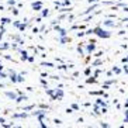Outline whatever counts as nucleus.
<instances>
[{
  "label": "nucleus",
  "mask_w": 128,
  "mask_h": 128,
  "mask_svg": "<svg viewBox=\"0 0 128 128\" xmlns=\"http://www.w3.org/2000/svg\"><path fill=\"white\" fill-rule=\"evenodd\" d=\"M104 26L111 27V26H114V23H113V21H110V20H107V21H104Z\"/></svg>",
  "instance_id": "nucleus-11"
},
{
  "label": "nucleus",
  "mask_w": 128,
  "mask_h": 128,
  "mask_svg": "<svg viewBox=\"0 0 128 128\" xmlns=\"http://www.w3.org/2000/svg\"><path fill=\"white\" fill-rule=\"evenodd\" d=\"M26 27H27V24H20L18 28H20V31H24L26 30Z\"/></svg>",
  "instance_id": "nucleus-13"
},
{
  "label": "nucleus",
  "mask_w": 128,
  "mask_h": 128,
  "mask_svg": "<svg viewBox=\"0 0 128 128\" xmlns=\"http://www.w3.org/2000/svg\"><path fill=\"white\" fill-rule=\"evenodd\" d=\"M60 42H62V44H64V42H70V38H66V37L60 38Z\"/></svg>",
  "instance_id": "nucleus-9"
},
{
  "label": "nucleus",
  "mask_w": 128,
  "mask_h": 128,
  "mask_svg": "<svg viewBox=\"0 0 128 128\" xmlns=\"http://www.w3.org/2000/svg\"><path fill=\"white\" fill-rule=\"evenodd\" d=\"M6 96H7V97H10V98H13V100H14V98H17L16 93H12V92H7V93H6Z\"/></svg>",
  "instance_id": "nucleus-6"
},
{
  "label": "nucleus",
  "mask_w": 128,
  "mask_h": 128,
  "mask_svg": "<svg viewBox=\"0 0 128 128\" xmlns=\"http://www.w3.org/2000/svg\"><path fill=\"white\" fill-rule=\"evenodd\" d=\"M16 3V0H8V4H14Z\"/></svg>",
  "instance_id": "nucleus-24"
},
{
  "label": "nucleus",
  "mask_w": 128,
  "mask_h": 128,
  "mask_svg": "<svg viewBox=\"0 0 128 128\" xmlns=\"http://www.w3.org/2000/svg\"><path fill=\"white\" fill-rule=\"evenodd\" d=\"M10 79H12V82H18V76L12 72V75H10Z\"/></svg>",
  "instance_id": "nucleus-4"
},
{
  "label": "nucleus",
  "mask_w": 128,
  "mask_h": 128,
  "mask_svg": "<svg viewBox=\"0 0 128 128\" xmlns=\"http://www.w3.org/2000/svg\"><path fill=\"white\" fill-rule=\"evenodd\" d=\"M72 107H73V108H75V110H79V106H78V104H73V106H72Z\"/></svg>",
  "instance_id": "nucleus-22"
},
{
  "label": "nucleus",
  "mask_w": 128,
  "mask_h": 128,
  "mask_svg": "<svg viewBox=\"0 0 128 128\" xmlns=\"http://www.w3.org/2000/svg\"><path fill=\"white\" fill-rule=\"evenodd\" d=\"M48 14H49V12H48V10H44V12H42V16H44V17H46Z\"/></svg>",
  "instance_id": "nucleus-17"
},
{
  "label": "nucleus",
  "mask_w": 128,
  "mask_h": 128,
  "mask_svg": "<svg viewBox=\"0 0 128 128\" xmlns=\"http://www.w3.org/2000/svg\"><path fill=\"white\" fill-rule=\"evenodd\" d=\"M23 100H27V97H26V96H20V97H17V103L23 102Z\"/></svg>",
  "instance_id": "nucleus-10"
},
{
  "label": "nucleus",
  "mask_w": 128,
  "mask_h": 128,
  "mask_svg": "<svg viewBox=\"0 0 128 128\" xmlns=\"http://www.w3.org/2000/svg\"><path fill=\"white\" fill-rule=\"evenodd\" d=\"M94 49H96V45H94V42H90V44H89V45H87V54L93 52Z\"/></svg>",
  "instance_id": "nucleus-2"
},
{
  "label": "nucleus",
  "mask_w": 128,
  "mask_h": 128,
  "mask_svg": "<svg viewBox=\"0 0 128 128\" xmlns=\"http://www.w3.org/2000/svg\"><path fill=\"white\" fill-rule=\"evenodd\" d=\"M89 2H90V3H92V2H93V3H94V2H97V0H89Z\"/></svg>",
  "instance_id": "nucleus-25"
},
{
  "label": "nucleus",
  "mask_w": 128,
  "mask_h": 128,
  "mask_svg": "<svg viewBox=\"0 0 128 128\" xmlns=\"http://www.w3.org/2000/svg\"><path fill=\"white\" fill-rule=\"evenodd\" d=\"M32 8L38 12V10L41 8V3H40V2H38V3H32Z\"/></svg>",
  "instance_id": "nucleus-5"
},
{
  "label": "nucleus",
  "mask_w": 128,
  "mask_h": 128,
  "mask_svg": "<svg viewBox=\"0 0 128 128\" xmlns=\"http://www.w3.org/2000/svg\"><path fill=\"white\" fill-rule=\"evenodd\" d=\"M87 83H96V76H93V78H89V79H87Z\"/></svg>",
  "instance_id": "nucleus-8"
},
{
  "label": "nucleus",
  "mask_w": 128,
  "mask_h": 128,
  "mask_svg": "<svg viewBox=\"0 0 128 128\" xmlns=\"http://www.w3.org/2000/svg\"><path fill=\"white\" fill-rule=\"evenodd\" d=\"M102 64H103V60H96V62H93L92 65H93V66H98V65H102Z\"/></svg>",
  "instance_id": "nucleus-12"
},
{
  "label": "nucleus",
  "mask_w": 128,
  "mask_h": 128,
  "mask_svg": "<svg viewBox=\"0 0 128 128\" xmlns=\"http://www.w3.org/2000/svg\"><path fill=\"white\" fill-rule=\"evenodd\" d=\"M21 59H23V60H27V59H28V56H27V52H26V51H21Z\"/></svg>",
  "instance_id": "nucleus-7"
},
{
  "label": "nucleus",
  "mask_w": 128,
  "mask_h": 128,
  "mask_svg": "<svg viewBox=\"0 0 128 128\" xmlns=\"http://www.w3.org/2000/svg\"><path fill=\"white\" fill-rule=\"evenodd\" d=\"M94 34L98 35V37H102V38H108L110 37V32L108 31H104L103 28H100V27H97V28H94Z\"/></svg>",
  "instance_id": "nucleus-1"
},
{
  "label": "nucleus",
  "mask_w": 128,
  "mask_h": 128,
  "mask_svg": "<svg viewBox=\"0 0 128 128\" xmlns=\"http://www.w3.org/2000/svg\"><path fill=\"white\" fill-rule=\"evenodd\" d=\"M84 73H86V75H87V76L90 75V68H87V69H86V70H84Z\"/></svg>",
  "instance_id": "nucleus-20"
},
{
  "label": "nucleus",
  "mask_w": 128,
  "mask_h": 128,
  "mask_svg": "<svg viewBox=\"0 0 128 128\" xmlns=\"http://www.w3.org/2000/svg\"><path fill=\"white\" fill-rule=\"evenodd\" d=\"M113 72H114V73H117V75H118V73H120L121 70H120V69H118V68H114V69H113Z\"/></svg>",
  "instance_id": "nucleus-16"
},
{
  "label": "nucleus",
  "mask_w": 128,
  "mask_h": 128,
  "mask_svg": "<svg viewBox=\"0 0 128 128\" xmlns=\"http://www.w3.org/2000/svg\"><path fill=\"white\" fill-rule=\"evenodd\" d=\"M55 30H56L60 34V37H65V35H66V30H64V28H59V27H55Z\"/></svg>",
  "instance_id": "nucleus-3"
},
{
  "label": "nucleus",
  "mask_w": 128,
  "mask_h": 128,
  "mask_svg": "<svg viewBox=\"0 0 128 128\" xmlns=\"http://www.w3.org/2000/svg\"><path fill=\"white\" fill-rule=\"evenodd\" d=\"M13 14L17 16V14H18V10H17V8H13Z\"/></svg>",
  "instance_id": "nucleus-21"
},
{
  "label": "nucleus",
  "mask_w": 128,
  "mask_h": 128,
  "mask_svg": "<svg viewBox=\"0 0 128 128\" xmlns=\"http://www.w3.org/2000/svg\"><path fill=\"white\" fill-rule=\"evenodd\" d=\"M7 48H8V44H4V45L0 46V49H7Z\"/></svg>",
  "instance_id": "nucleus-18"
},
{
  "label": "nucleus",
  "mask_w": 128,
  "mask_h": 128,
  "mask_svg": "<svg viewBox=\"0 0 128 128\" xmlns=\"http://www.w3.org/2000/svg\"><path fill=\"white\" fill-rule=\"evenodd\" d=\"M8 21H10L8 18H2V24H7Z\"/></svg>",
  "instance_id": "nucleus-14"
},
{
  "label": "nucleus",
  "mask_w": 128,
  "mask_h": 128,
  "mask_svg": "<svg viewBox=\"0 0 128 128\" xmlns=\"http://www.w3.org/2000/svg\"><path fill=\"white\" fill-rule=\"evenodd\" d=\"M42 66H49V68H51V66H54L52 64H46V62H44V64H42Z\"/></svg>",
  "instance_id": "nucleus-19"
},
{
  "label": "nucleus",
  "mask_w": 128,
  "mask_h": 128,
  "mask_svg": "<svg viewBox=\"0 0 128 128\" xmlns=\"http://www.w3.org/2000/svg\"><path fill=\"white\" fill-rule=\"evenodd\" d=\"M54 122H55V124H62V121H60V120H55Z\"/></svg>",
  "instance_id": "nucleus-23"
},
{
  "label": "nucleus",
  "mask_w": 128,
  "mask_h": 128,
  "mask_svg": "<svg viewBox=\"0 0 128 128\" xmlns=\"http://www.w3.org/2000/svg\"><path fill=\"white\" fill-rule=\"evenodd\" d=\"M78 52H79L80 55L83 54V48H82V46H78Z\"/></svg>",
  "instance_id": "nucleus-15"
}]
</instances>
